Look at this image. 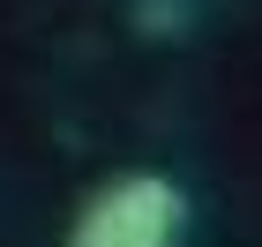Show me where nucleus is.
<instances>
[{"mask_svg":"<svg viewBox=\"0 0 262 247\" xmlns=\"http://www.w3.org/2000/svg\"><path fill=\"white\" fill-rule=\"evenodd\" d=\"M142 30H180V8H158V0H150V8H142Z\"/></svg>","mask_w":262,"mask_h":247,"instance_id":"f03ea898","label":"nucleus"},{"mask_svg":"<svg viewBox=\"0 0 262 247\" xmlns=\"http://www.w3.org/2000/svg\"><path fill=\"white\" fill-rule=\"evenodd\" d=\"M187 232V195L158 172H127L82 203L68 247H180Z\"/></svg>","mask_w":262,"mask_h":247,"instance_id":"f257e3e1","label":"nucleus"}]
</instances>
